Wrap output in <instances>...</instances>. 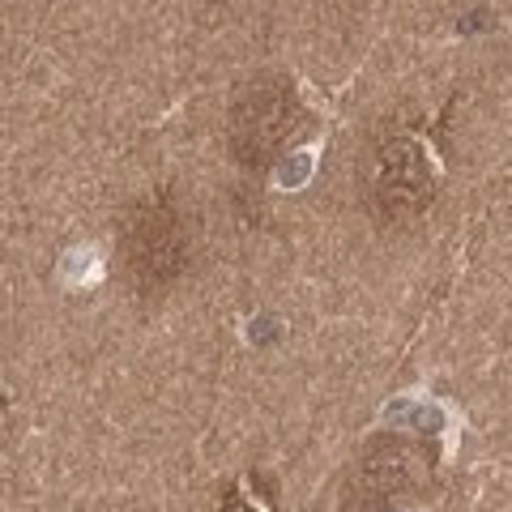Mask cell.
<instances>
[{
	"mask_svg": "<svg viewBox=\"0 0 512 512\" xmlns=\"http://www.w3.org/2000/svg\"><path fill=\"white\" fill-rule=\"evenodd\" d=\"M184 256V222L158 201L141 205L128 222V265H133L141 286H163L167 278H175L184 269Z\"/></svg>",
	"mask_w": 512,
	"mask_h": 512,
	"instance_id": "6da1fadb",
	"label": "cell"
},
{
	"mask_svg": "<svg viewBox=\"0 0 512 512\" xmlns=\"http://www.w3.org/2000/svg\"><path fill=\"white\" fill-rule=\"evenodd\" d=\"M423 478V457L410 444H372L355 466V483L346 491V512H376L384 504H393L397 495H406L410 487H419Z\"/></svg>",
	"mask_w": 512,
	"mask_h": 512,
	"instance_id": "7a4b0ae2",
	"label": "cell"
},
{
	"mask_svg": "<svg viewBox=\"0 0 512 512\" xmlns=\"http://www.w3.org/2000/svg\"><path fill=\"white\" fill-rule=\"evenodd\" d=\"M291 133H295V99L278 86H256L235 107V150L248 163L269 158Z\"/></svg>",
	"mask_w": 512,
	"mask_h": 512,
	"instance_id": "3957f363",
	"label": "cell"
},
{
	"mask_svg": "<svg viewBox=\"0 0 512 512\" xmlns=\"http://www.w3.org/2000/svg\"><path fill=\"white\" fill-rule=\"evenodd\" d=\"M376 192L389 201V210L419 205L427 192H431V171L423 167V150L410 146V141H393V146L380 154Z\"/></svg>",
	"mask_w": 512,
	"mask_h": 512,
	"instance_id": "277c9868",
	"label": "cell"
},
{
	"mask_svg": "<svg viewBox=\"0 0 512 512\" xmlns=\"http://www.w3.org/2000/svg\"><path fill=\"white\" fill-rule=\"evenodd\" d=\"M64 278H69L73 286H77V282H94V278H99V252H94V248H77V252H69Z\"/></svg>",
	"mask_w": 512,
	"mask_h": 512,
	"instance_id": "5b68a950",
	"label": "cell"
},
{
	"mask_svg": "<svg viewBox=\"0 0 512 512\" xmlns=\"http://www.w3.org/2000/svg\"><path fill=\"white\" fill-rule=\"evenodd\" d=\"M218 512H256L248 500H239V495H231V500L227 504H218Z\"/></svg>",
	"mask_w": 512,
	"mask_h": 512,
	"instance_id": "8992f818",
	"label": "cell"
}]
</instances>
